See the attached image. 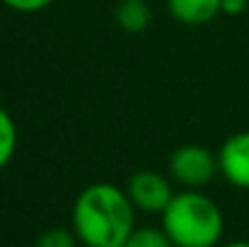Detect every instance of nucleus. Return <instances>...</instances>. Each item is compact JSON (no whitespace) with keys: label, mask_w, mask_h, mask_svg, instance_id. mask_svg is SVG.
<instances>
[{"label":"nucleus","mask_w":249,"mask_h":247,"mask_svg":"<svg viewBox=\"0 0 249 247\" xmlns=\"http://www.w3.org/2000/svg\"><path fill=\"white\" fill-rule=\"evenodd\" d=\"M73 233L87 247H124L136 230V206L111 182L85 187L73 204Z\"/></svg>","instance_id":"obj_1"},{"label":"nucleus","mask_w":249,"mask_h":247,"mask_svg":"<svg viewBox=\"0 0 249 247\" xmlns=\"http://www.w3.org/2000/svg\"><path fill=\"white\" fill-rule=\"evenodd\" d=\"M160 216L174 247H218L225 233L220 206L198 189L174 194Z\"/></svg>","instance_id":"obj_2"},{"label":"nucleus","mask_w":249,"mask_h":247,"mask_svg":"<svg viewBox=\"0 0 249 247\" xmlns=\"http://www.w3.org/2000/svg\"><path fill=\"white\" fill-rule=\"evenodd\" d=\"M218 172V155L196 143L179 146L169 158V174L184 189H201L211 184Z\"/></svg>","instance_id":"obj_3"},{"label":"nucleus","mask_w":249,"mask_h":247,"mask_svg":"<svg viewBox=\"0 0 249 247\" xmlns=\"http://www.w3.org/2000/svg\"><path fill=\"white\" fill-rule=\"evenodd\" d=\"M126 194L133 201L136 211H143V213H162L174 196L167 177H162L155 170H141L131 174L126 184Z\"/></svg>","instance_id":"obj_4"},{"label":"nucleus","mask_w":249,"mask_h":247,"mask_svg":"<svg viewBox=\"0 0 249 247\" xmlns=\"http://www.w3.org/2000/svg\"><path fill=\"white\" fill-rule=\"evenodd\" d=\"M220 174L237 189H249V131L228 136L218 151Z\"/></svg>","instance_id":"obj_5"},{"label":"nucleus","mask_w":249,"mask_h":247,"mask_svg":"<svg viewBox=\"0 0 249 247\" xmlns=\"http://www.w3.org/2000/svg\"><path fill=\"white\" fill-rule=\"evenodd\" d=\"M167 12L181 24L198 27L223 15V0H167Z\"/></svg>","instance_id":"obj_6"},{"label":"nucleus","mask_w":249,"mask_h":247,"mask_svg":"<svg viewBox=\"0 0 249 247\" xmlns=\"http://www.w3.org/2000/svg\"><path fill=\"white\" fill-rule=\"evenodd\" d=\"M114 17H116V24L128 32V34H138L143 32L150 19H153V12L148 7L145 0H121L114 10Z\"/></svg>","instance_id":"obj_7"},{"label":"nucleus","mask_w":249,"mask_h":247,"mask_svg":"<svg viewBox=\"0 0 249 247\" xmlns=\"http://www.w3.org/2000/svg\"><path fill=\"white\" fill-rule=\"evenodd\" d=\"M17 153V124L12 119V114L0 107V172L12 163Z\"/></svg>","instance_id":"obj_8"},{"label":"nucleus","mask_w":249,"mask_h":247,"mask_svg":"<svg viewBox=\"0 0 249 247\" xmlns=\"http://www.w3.org/2000/svg\"><path fill=\"white\" fill-rule=\"evenodd\" d=\"M124 247H174V243L169 240L165 228H153V226L138 228L136 226V230L128 235Z\"/></svg>","instance_id":"obj_9"},{"label":"nucleus","mask_w":249,"mask_h":247,"mask_svg":"<svg viewBox=\"0 0 249 247\" xmlns=\"http://www.w3.org/2000/svg\"><path fill=\"white\" fill-rule=\"evenodd\" d=\"M34 247H78V235L63 228H51L36 238Z\"/></svg>","instance_id":"obj_10"},{"label":"nucleus","mask_w":249,"mask_h":247,"mask_svg":"<svg viewBox=\"0 0 249 247\" xmlns=\"http://www.w3.org/2000/svg\"><path fill=\"white\" fill-rule=\"evenodd\" d=\"M5 7H10V10H15V12H24V15H29V12H41V10H46L49 5H53L56 0H0Z\"/></svg>","instance_id":"obj_11"},{"label":"nucleus","mask_w":249,"mask_h":247,"mask_svg":"<svg viewBox=\"0 0 249 247\" xmlns=\"http://www.w3.org/2000/svg\"><path fill=\"white\" fill-rule=\"evenodd\" d=\"M247 2L249 0H223V15L228 17H237L247 10Z\"/></svg>","instance_id":"obj_12"},{"label":"nucleus","mask_w":249,"mask_h":247,"mask_svg":"<svg viewBox=\"0 0 249 247\" xmlns=\"http://www.w3.org/2000/svg\"><path fill=\"white\" fill-rule=\"evenodd\" d=\"M220 247H249V240H235V243H228V245Z\"/></svg>","instance_id":"obj_13"},{"label":"nucleus","mask_w":249,"mask_h":247,"mask_svg":"<svg viewBox=\"0 0 249 247\" xmlns=\"http://www.w3.org/2000/svg\"><path fill=\"white\" fill-rule=\"evenodd\" d=\"M83 247H87V245H83Z\"/></svg>","instance_id":"obj_14"}]
</instances>
